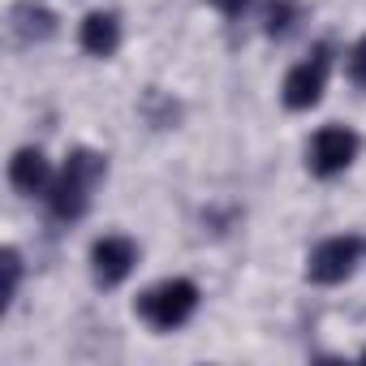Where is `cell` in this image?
I'll list each match as a JSON object with an SVG mask.
<instances>
[{
	"label": "cell",
	"mask_w": 366,
	"mask_h": 366,
	"mask_svg": "<svg viewBox=\"0 0 366 366\" xmlns=\"http://www.w3.org/2000/svg\"><path fill=\"white\" fill-rule=\"evenodd\" d=\"M362 357H366V349H362Z\"/></svg>",
	"instance_id": "5bb4252c"
},
{
	"label": "cell",
	"mask_w": 366,
	"mask_h": 366,
	"mask_svg": "<svg viewBox=\"0 0 366 366\" xmlns=\"http://www.w3.org/2000/svg\"><path fill=\"white\" fill-rule=\"evenodd\" d=\"M104 172H108V159L99 155V151H91V147H78V151H69L65 155V168L52 177V186H48V212H52V220H78V216H86V207H91V194H95V186L104 181Z\"/></svg>",
	"instance_id": "6da1fadb"
},
{
	"label": "cell",
	"mask_w": 366,
	"mask_h": 366,
	"mask_svg": "<svg viewBox=\"0 0 366 366\" xmlns=\"http://www.w3.org/2000/svg\"><path fill=\"white\" fill-rule=\"evenodd\" d=\"M357 134L349 129V125H323L315 138H310V147H306V164H310V172L315 177H340L353 159H357Z\"/></svg>",
	"instance_id": "277c9868"
},
{
	"label": "cell",
	"mask_w": 366,
	"mask_h": 366,
	"mask_svg": "<svg viewBox=\"0 0 366 366\" xmlns=\"http://www.w3.org/2000/svg\"><path fill=\"white\" fill-rule=\"evenodd\" d=\"M78 44H82V52H91V56H112V52L121 48V22H117V14H108V9L86 14V22H82V31H78Z\"/></svg>",
	"instance_id": "ba28073f"
},
{
	"label": "cell",
	"mask_w": 366,
	"mask_h": 366,
	"mask_svg": "<svg viewBox=\"0 0 366 366\" xmlns=\"http://www.w3.org/2000/svg\"><path fill=\"white\" fill-rule=\"evenodd\" d=\"M212 5H216L220 14H229V18H237V14L246 9V0H212Z\"/></svg>",
	"instance_id": "4fadbf2b"
},
{
	"label": "cell",
	"mask_w": 366,
	"mask_h": 366,
	"mask_svg": "<svg viewBox=\"0 0 366 366\" xmlns=\"http://www.w3.org/2000/svg\"><path fill=\"white\" fill-rule=\"evenodd\" d=\"M349 82L366 91V35H362V39L353 44V52H349Z\"/></svg>",
	"instance_id": "8fae6325"
},
{
	"label": "cell",
	"mask_w": 366,
	"mask_h": 366,
	"mask_svg": "<svg viewBox=\"0 0 366 366\" xmlns=\"http://www.w3.org/2000/svg\"><path fill=\"white\" fill-rule=\"evenodd\" d=\"M9 186L18 194H44L52 186V168H48V155L39 147H22L9 159Z\"/></svg>",
	"instance_id": "52a82bcc"
},
{
	"label": "cell",
	"mask_w": 366,
	"mask_h": 366,
	"mask_svg": "<svg viewBox=\"0 0 366 366\" xmlns=\"http://www.w3.org/2000/svg\"><path fill=\"white\" fill-rule=\"evenodd\" d=\"M297 26V5L293 0H272L267 14H263V35L267 39H289Z\"/></svg>",
	"instance_id": "30bf717a"
},
{
	"label": "cell",
	"mask_w": 366,
	"mask_h": 366,
	"mask_svg": "<svg viewBox=\"0 0 366 366\" xmlns=\"http://www.w3.org/2000/svg\"><path fill=\"white\" fill-rule=\"evenodd\" d=\"M134 263H138V246L129 237H117L112 233V237H99L91 246V276H95L99 289H117L134 272Z\"/></svg>",
	"instance_id": "8992f818"
},
{
	"label": "cell",
	"mask_w": 366,
	"mask_h": 366,
	"mask_svg": "<svg viewBox=\"0 0 366 366\" xmlns=\"http://www.w3.org/2000/svg\"><path fill=\"white\" fill-rule=\"evenodd\" d=\"M327 69H332V48H327V44H319L302 65H293V69H289L285 91H280L285 108H289V112H310V108L323 99V91H327Z\"/></svg>",
	"instance_id": "3957f363"
},
{
	"label": "cell",
	"mask_w": 366,
	"mask_h": 366,
	"mask_svg": "<svg viewBox=\"0 0 366 366\" xmlns=\"http://www.w3.org/2000/svg\"><path fill=\"white\" fill-rule=\"evenodd\" d=\"M18 280H22V259L18 250H5V297H18Z\"/></svg>",
	"instance_id": "7c38bea8"
},
{
	"label": "cell",
	"mask_w": 366,
	"mask_h": 366,
	"mask_svg": "<svg viewBox=\"0 0 366 366\" xmlns=\"http://www.w3.org/2000/svg\"><path fill=\"white\" fill-rule=\"evenodd\" d=\"M138 319L151 323L155 332H177L181 323H190V315L199 310V285L194 280H159L138 297Z\"/></svg>",
	"instance_id": "7a4b0ae2"
},
{
	"label": "cell",
	"mask_w": 366,
	"mask_h": 366,
	"mask_svg": "<svg viewBox=\"0 0 366 366\" xmlns=\"http://www.w3.org/2000/svg\"><path fill=\"white\" fill-rule=\"evenodd\" d=\"M357 254H362V242L357 237H327L310 250V263H306V276L315 285H340L353 276L357 267Z\"/></svg>",
	"instance_id": "5b68a950"
},
{
	"label": "cell",
	"mask_w": 366,
	"mask_h": 366,
	"mask_svg": "<svg viewBox=\"0 0 366 366\" xmlns=\"http://www.w3.org/2000/svg\"><path fill=\"white\" fill-rule=\"evenodd\" d=\"M56 31V18L48 14V9H39V5H18L14 9V35L22 39V44H39V39H48Z\"/></svg>",
	"instance_id": "9c48e42d"
}]
</instances>
